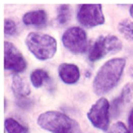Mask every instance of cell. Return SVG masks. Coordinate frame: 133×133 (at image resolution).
<instances>
[{
	"instance_id": "4",
	"label": "cell",
	"mask_w": 133,
	"mask_h": 133,
	"mask_svg": "<svg viewBox=\"0 0 133 133\" xmlns=\"http://www.w3.org/2000/svg\"><path fill=\"white\" fill-rule=\"evenodd\" d=\"M62 44L73 54H82L89 49L87 33L79 26L67 29L62 35Z\"/></svg>"
},
{
	"instance_id": "6",
	"label": "cell",
	"mask_w": 133,
	"mask_h": 133,
	"mask_svg": "<svg viewBox=\"0 0 133 133\" xmlns=\"http://www.w3.org/2000/svg\"><path fill=\"white\" fill-rule=\"evenodd\" d=\"M77 21L84 28H95L105 22L101 4H82L77 8Z\"/></svg>"
},
{
	"instance_id": "7",
	"label": "cell",
	"mask_w": 133,
	"mask_h": 133,
	"mask_svg": "<svg viewBox=\"0 0 133 133\" xmlns=\"http://www.w3.org/2000/svg\"><path fill=\"white\" fill-rule=\"evenodd\" d=\"M4 68L14 73L22 72L26 68V61L18 49L10 43H4Z\"/></svg>"
},
{
	"instance_id": "18",
	"label": "cell",
	"mask_w": 133,
	"mask_h": 133,
	"mask_svg": "<svg viewBox=\"0 0 133 133\" xmlns=\"http://www.w3.org/2000/svg\"><path fill=\"white\" fill-rule=\"evenodd\" d=\"M122 104H124L123 100L121 99V97L115 99V100L112 101V104H110V111L112 112V116L114 118L118 117L119 113H120V110H121V106Z\"/></svg>"
},
{
	"instance_id": "12",
	"label": "cell",
	"mask_w": 133,
	"mask_h": 133,
	"mask_svg": "<svg viewBox=\"0 0 133 133\" xmlns=\"http://www.w3.org/2000/svg\"><path fill=\"white\" fill-rule=\"evenodd\" d=\"M49 74L44 69H36L31 73V82L34 88L39 89L44 84L45 81L49 80Z\"/></svg>"
},
{
	"instance_id": "21",
	"label": "cell",
	"mask_w": 133,
	"mask_h": 133,
	"mask_svg": "<svg viewBox=\"0 0 133 133\" xmlns=\"http://www.w3.org/2000/svg\"><path fill=\"white\" fill-rule=\"evenodd\" d=\"M16 104L19 108H22L23 110H28L30 109L33 105V102L30 100L29 98H22V99H16Z\"/></svg>"
},
{
	"instance_id": "8",
	"label": "cell",
	"mask_w": 133,
	"mask_h": 133,
	"mask_svg": "<svg viewBox=\"0 0 133 133\" xmlns=\"http://www.w3.org/2000/svg\"><path fill=\"white\" fill-rule=\"evenodd\" d=\"M58 74L61 80L67 84L76 83L80 77V71L77 65L72 63H62L58 67Z\"/></svg>"
},
{
	"instance_id": "13",
	"label": "cell",
	"mask_w": 133,
	"mask_h": 133,
	"mask_svg": "<svg viewBox=\"0 0 133 133\" xmlns=\"http://www.w3.org/2000/svg\"><path fill=\"white\" fill-rule=\"evenodd\" d=\"M5 129L7 133H29V128L13 118L5 119Z\"/></svg>"
},
{
	"instance_id": "2",
	"label": "cell",
	"mask_w": 133,
	"mask_h": 133,
	"mask_svg": "<svg viewBox=\"0 0 133 133\" xmlns=\"http://www.w3.org/2000/svg\"><path fill=\"white\" fill-rule=\"evenodd\" d=\"M37 123L44 130L52 133H82L75 120L58 111H47L41 114Z\"/></svg>"
},
{
	"instance_id": "15",
	"label": "cell",
	"mask_w": 133,
	"mask_h": 133,
	"mask_svg": "<svg viewBox=\"0 0 133 133\" xmlns=\"http://www.w3.org/2000/svg\"><path fill=\"white\" fill-rule=\"evenodd\" d=\"M118 31L126 40L133 41V22L129 19L121 21L118 23Z\"/></svg>"
},
{
	"instance_id": "10",
	"label": "cell",
	"mask_w": 133,
	"mask_h": 133,
	"mask_svg": "<svg viewBox=\"0 0 133 133\" xmlns=\"http://www.w3.org/2000/svg\"><path fill=\"white\" fill-rule=\"evenodd\" d=\"M11 89L13 95L16 97V99L26 98L31 94L30 85L24 81V79L19 75H13L12 82H11Z\"/></svg>"
},
{
	"instance_id": "1",
	"label": "cell",
	"mask_w": 133,
	"mask_h": 133,
	"mask_svg": "<svg viewBox=\"0 0 133 133\" xmlns=\"http://www.w3.org/2000/svg\"><path fill=\"white\" fill-rule=\"evenodd\" d=\"M125 65L126 60L124 58H113L102 65L92 82L95 94L103 96L111 91L119 83Z\"/></svg>"
},
{
	"instance_id": "3",
	"label": "cell",
	"mask_w": 133,
	"mask_h": 133,
	"mask_svg": "<svg viewBox=\"0 0 133 133\" xmlns=\"http://www.w3.org/2000/svg\"><path fill=\"white\" fill-rule=\"evenodd\" d=\"M25 45L29 51L39 60H48L57 51L55 39L42 33H30L25 38Z\"/></svg>"
},
{
	"instance_id": "19",
	"label": "cell",
	"mask_w": 133,
	"mask_h": 133,
	"mask_svg": "<svg viewBox=\"0 0 133 133\" xmlns=\"http://www.w3.org/2000/svg\"><path fill=\"white\" fill-rule=\"evenodd\" d=\"M107 133H132L127 127L126 125L122 122L114 123L111 127L109 128V130Z\"/></svg>"
},
{
	"instance_id": "5",
	"label": "cell",
	"mask_w": 133,
	"mask_h": 133,
	"mask_svg": "<svg viewBox=\"0 0 133 133\" xmlns=\"http://www.w3.org/2000/svg\"><path fill=\"white\" fill-rule=\"evenodd\" d=\"M88 118L94 127L108 131L110 125V103L105 98L97 101L88 112Z\"/></svg>"
},
{
	"instance_id": "23",
	"label": "cell",
	"mask_w": 133,
	"mask_h": 133,
	"mask_svg": "<svg viewBox=\"0 0 133 133\" xmlns=\"http://www.w3.org/2000/svg\"><path fill=\"white\" fill-rule=\"evenodd\" d=\"M129 11H130V15H131V17L133 18V5H131V6H130V9H129Z\"/></svg>"
},
{
	"instance_id": "9",
	"label": "cell",
	"mask_w": 133,
	"mask_h": 133,
	"mask_svg": "<svg viewBox=\"0 0 133 133\" xmlns=\"http://www.w3.org/2000/svg\"><path fill=\"white\" fill-rule=\"evenodd\" d=\"M22 22L25 25L43 26L47 22V13L42 9L29 11L22 16Z\"/></svg>"
},
{
	"instance_id": "14",
	"label": "cell",
	"mask_w": 133,
	"mask_h": 133,
	"mask_svg": "<svg viewBox=\"0 0 133 133\" xmlns=\"http://www.w3.org/2000/svg\"><path fill=\"white\" fill-rule=\"evenodd\" d=\"M105 45L108 54L117 53L122 49V43L116 36H107L105 37Z\"/></svg>"
},
{
	"instance_id": "16",
	"label": "cell",
	"mask_w": 133,
	"mask_h": 133,
	"mask_svg": "<svg viewBox=\"0 0 133 133\" xmlns=\"http://www.w3.org/2000/svg\"><path fill=\"white\" fill-rule=\"evenodd\" d=\"M70 19V7L69 5H60L57 8V21L61 25H65Z\"/></svg>"
},
{
	"instance_id": "20",
	"label": "cell",
	"mask_w": 133,
	"mask_h": 133,
	"mask_svg": "<svg viewBox=\"0 0 133 133\" xmlns=\"http://www.w3.org/2000/svg\"><path fill=\"white\" fill-rule=\"evenodd\" d=\"M121 99L123 100L124 104H127L132 100V89H131V84L127 83L122 89V92L120 95Z\"/></svg>"
},
{
	"instance_id": "22",
	"label": "cell",
	"mask_w": 133,
	"mask_h": 133,
	"mask_svg": "<svg viewBox=\"0 0 133 133\" xmlns=\"http://www.w3.org/2000/svg\"><path fill=\"white\" fill-rule=\"evenodd\" d=\"M128 125H129V130L133 132V109L130 111V114L128 116Z\"/></svg>"
},
{
	"instance_id": "17",
	"label": "cell",
	"mask_w": 133,
	"mask_h": 133,
	"mask_svg": "<svg viewBox=\"0 0 133 133\" xmlns=\"http://www.w3.org/2000/svg\"><path fill=\"white\" fill-rule=\"evenodd\" d=\"M4 32L6 36H13L17 33V25L16 22H13L10 18H6L4 21Z\"/></svg>"
},
{
	"instance_id": "11",
	"label": "cell",
	"mask_w": 133,
	"mask_h": 133,
	"mask_svg": "<svg viewBox=\"0 0 133 133\" xmlns=\"http://www.w3.org/2000/svg\"><path fill=\"white\" fill-rule=\"evenodd\" d=\"M107 49H106V45H105V37H100L97 42L94 44L91 47L90 51L89 54V61L95 62L102 59L105 55H107Z\"/></svg>"
}]
</instances>
